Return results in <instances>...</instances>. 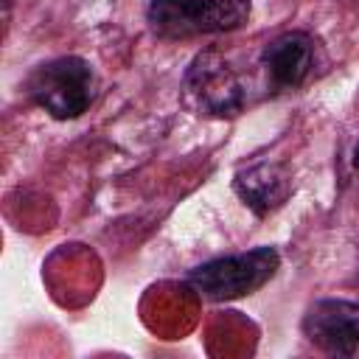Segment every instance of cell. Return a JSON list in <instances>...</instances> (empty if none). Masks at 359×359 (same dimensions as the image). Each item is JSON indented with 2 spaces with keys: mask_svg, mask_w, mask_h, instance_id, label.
<instances>
[{
  "mask_svg": "<svg viewBox=\"0 0 359 359\" xmlns=\"http://www.w3.org/2000/svg\"><path fill=\"white\" fill-rule=\"evenodd\" d=\"M278 252L272 247H255L241 255L213 258L188 272V283L208 300H236L261 289L278 269Z\"/></svg>",
  "mask_w": 359,
  "mask_h": 359,
  "instance_id": "obj_3",
  "label": "cell"
},
{
  "mask_svg": "<svg viewBox=\"0 0 359 359\" xmlns=\"http://www.w3.org/2000/svg\"><path fill=\"white\" fill-rule=\"evenodd\" d=\"M261 62L275 87L280 90L297 87L309 79L314 67V39L303 31H286L272 42H266Z\"/></svg>",
  "mask_w": 359,
  "mask_h": 359,
  "instance_id": "obj_6",
  "label": "cell"
},
{
  "mask_svg": "<svg viewBox=\"0 0 359 359\" xmlns=\"http://www.w3.org/2000/svg\"><path fill=\"white\" fill-rule=\"evenodd\" d=\"M182 90L199 115H238L247 104L244 79L219 50H205L191 62Z\"/></svg>",
  "mask_w": 359,
  "mask_h": 359,
  "instance_id": "obj_4",
  "label": "cell"
},
{
  "mask_svg": "<svg viewBox=\"0 0 359 359\" xmlns=\"http://www.w3.org/2000/svg\"><path fill=\"white\" fill-rule=\"evenodd\" d=\"M292 191V180L280 165H252L247 171L236 174V194L244 199L247 208H252L258 216L280 208Z\"/></svg>",
  "mask_w": 359,
  "mask_h": 359,
  "instance_id": "obj_7",
  "label": "cell"
},
{
  "mask_svg": "<svg viewBox=\"0 0 359 359\" xmlns=\"http://www.w3.org/2000/svg\"><path fill=\"white\" fill-rule=\"evenodd\" d=\"M303 334L331 356L359 359V303L317 300L303 317Z\"/></svg>",
  "mask_w": 359,
  "mask_h": 359,
  "instance_id": "obj_5",
  "label": "cell"
},
{
  "mask_svg": "<svg viewBox=\"0 0 359 359\" xmlns=\"http://www.w3.org/2000/svg\"><path fill=\"white\" fill-rule=\"evenodd\" d=\"M356 165H359V149H356Z\"/></svg>",
  "mask_w": 359,
  "mask_h": 359,
  "instance_id": "obj_8",
  "label": "cell"
},
{
  "mask_svg": "<svg viewBox=\"0 0 359 359\" xmlns=\"http://www.w3.org/2000/svg\"><path fill=\"white\" fill-rule=\"evenodd\" d=\"M98 90L95 70L79 56H59L28 76V95L53 118L67 121L87 112Z\"/></svg>",
  "mask_w": 359,
  "mask_h": 359,
  "instance_id": "obj_1",
  "label": "cell"
},
{
  "mask_svg": "<svg viewBox=\"0 0 359 359\" xmlns=\"http://www.w3.org/2000/svg\"><path fill=\"white\" fill-rule=\"evenodd\" d=\"M250 17V0H151L149 22L157 36L188 39L238 28Z\"/></svg>",
  "mask_w": 359,
  "mask_h": 359,
  "instance_id": "obj_2",
  "label": "cell"
}]
</instances>
